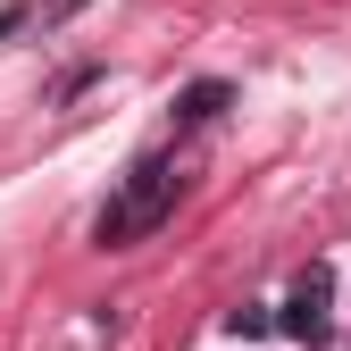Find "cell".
<instances>
[{
    "label": "cell",
    "instance_id": "obj_3",
    "mask_svg": "<svg viewBox=\"0 0 351 351\" xmlns=\"http://www.w3.org/2000/svg\"><path fill=\"white\" fill-rule=\"evenodd\" d=\"M226 101H234V93H226L217 75H209V84H184V93H176V125H209Z\"/></svg>",
    "mask_w": 351,
    "mask_h": 351
},
{
    "label": "cell",
    "instance_id": "obj_1",
    "mask_svg": "<svg viewBox=\"0 0 351 351\" xmlns=\"http://www.w3.org/2000/svg\"><path fill=\"white\" fill-rule=\"evenodd\" d=\"M176 193H184V176H176L159 151H151V159H134V167L117 176V193L101 201V217H93V243H101V251H134L143 234H159L167 217H176Z\"/></svg>",
    "mask_w": 351,
    "mask_h": 351
},
{
    "label": "cell",
    "instance_id": "obj_2",
    "mask_svg": "<svg viewBox=\"0 0 351 351\" xmlns=\"http://www.w3.org/2000/svg\"><path fill=\"white\" fill-rule=\"evenodd\" d=\"M326 310H335V268H326V259H310V268L293 276L276 326H285L293 343H326V335H335V318H326Z\"/></svg>",
    "mask_w": 351,
    "mask_h": 351
},
{
    "label": "cell",
    "instance_id": "obj_4",
    "mask_svg": "<svg viewBox=\"0 0 351 351\" xmlns=\"http://www.w3.org/2000/svg\"><path fill=\"white\" fill-rule=\"evenodd\" d=\"M268 326H276V318L259 310V301H243V310H226V335H268Z\"/></svg>",
    "mask_w": 351,
    "mask_h": 351
}]
</instances>
